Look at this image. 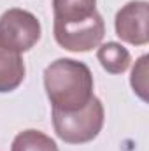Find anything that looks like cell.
<instances>
[{"instance_id": "cell-6", "label": "cell", "mask_w": 149, "mask_h": 151, "mask_svg": "<svg viewBox=\"0 0 149 151\" xmlns=\"http://www.w3.org/2000/svg\"><path fill=\"white\" fill-rule=\"evenodd\" d=\"M27 74L23 56L0 44V93L14 91Z\"/></svg>"}, {"instance_id": "cell-10", "label": "cell", "mask_w": 149, "mask_h": 151, "mask_svg": "<svg viewBox=\"0 0 149 151\" xmlns=\"http://www.w3.org/2000/svg\"><path fill=\"white\" fill-rule=\"evenodd\" d=\"M148 63H149V56L148 55H142L133 69H132V76H130V84H132V90L133 93L142 100V102H148V93H149V81H148V74H149V69H148Z\"/></svg>"}, {"instance_id": "cell-3", "label": "cell", "mask_w": 149, "mask_h": 151, "mask_svg": "<svg viewBox=\"0 0 149 151\" xmlns=\"http://www.w3.org/2000/svg\"><path fill=\"white\" fill-rule=\"evenodd\" d=\"M42 35L37 16L30 11L12 7L0 16V44L14 53L30 51Z\"/></svg>"}, {"instance_id": "cell-9", "label": "cell", "mask_w": 149, "mask_h": 151, "mask_svg": "<svg viewBox=\"0 0 149 151\" xmlns=\"http://www.w3.org/2000/svg\"><path fill=\"white\" fill-rule=\"evenodd\" d=\"M11 151H60L56 142L46 135L44 132L35 130V128H28L19 132L12 144H11Z\"/></svg>"}, {"instance_id": "cell-8", "label": "cell", "mask_w": 149, "mask_h": 151, "mask_svg": "<svg viewBox=\"0 0 149 151\" xmlns=\"http://www.w3.org/2000/svg\"><path fill=\"white\" fill-rule=\"evenodd\" d=\"M97 58L102 69L109 74H123L132 65L130 51L119 42H104L97 49Z\"/></svg>"}, {"instance_id": "cell-4", "label": "cell", "mask_w": 149, "mask_h": 151, "mask_svg": "<svg viewBox=\"0 0 149 151\" xmlns=\"http://www.w3.org/2000/svg\"><path fill=\"white\" fill-rule=\"evenodd\" d=\"M53 35L60 47L70 53H88L100 46L105 35V23L100 12L84 21L53 23Z\"/></svg>"}, {"instance_id": "cell-2", "label": "cell", "mask_w": 149, "mask_h": 151, "mask_svg": "<svg viewBox=\"0 0 149 151\" xmlns=\"http://www.w3.org/2000/svg\"><path fill=\"white\" fill-rule=\"evenodd\" d=\"M105 111L98 97H93L82 109L65 113L53 109V127L56 135L67 144H86L98 137L104 128Z\"/></svg>"}, {"instance_id": "cell-1", "label": "cell", "mask_w": 149, "mask_h": 151, "mask_svg": "<svg viewBox=\"0 0 149 151\" xmlns=\"http://www.w3.org/2000/svg\"><path fill=\"white\" fill-rule=\"evenodd\" d=\"M90 67L74 58H58L44 70V90L53 109L72 113L82 109L93 95Z\"/></svg>"}, {"instance_id": "cell-7", "label": "cell", "mask_w": 149, "mask_h": 151, "mask_svg": "<svg viewBox=\"0 0 149 151\" xmlns=\"http://www.w3.org/2000/svg\"><path fill=\"white\" fill-rule=\"evenodd\" d=\"M97 12V0H53V23L84 21Z\"/></svg>"}, {"instance_id": "cell-5", "label": "cell", "mask_w": 149, "mask_h": 151, "mask_svg": "<svg viewBox=\"0 0 149 151\" xmlns=\"http://www.w3.org/2000/svg\"><path fill=\"white\" fill-rule=\"evenodd\" d=\"M116 35L126 44L146 46L149 42V4L132 0L125 4L114 18Z\"/></svg>"}]
</instances>
